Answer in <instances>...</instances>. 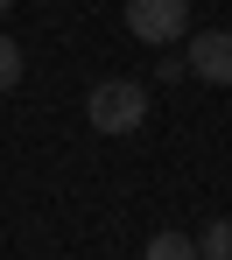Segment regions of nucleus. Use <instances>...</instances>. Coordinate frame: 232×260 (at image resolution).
<instances>
[{
    "label": "nucleus",
    "mask_w": 232,
    "mask_h": 260,
    "mask_svg": "<svg viewBox=\"0 0 232 260\" xmlns=\"http://www.w3.org/2000/svg\"><path fill=\"white\" fill-rule=\"evenodd\" d=\"M92 127L113 134V141H127V134H141V120H148V85H134V78H106V85H92Z\"/></svg>",
    "instance_id": "f257e3e1"
},
{
    "label": "nucleus",
    "mask_w": 232,
    "mask_h": 260,
    "mask_svg": "<svg viewBox=\"0 0 232 260\" xmlns=\"http://www.w3.org/2000/svg\"><path fill=\"white\" fill-rule=\"evenodd\" d=\"M127 28L141 43L169 49V43H183V28H190V0H127Z\"/></svg>",
    "instance_id": "f03ea898"
},
{
    "label": "nucleus",
    "mask_w": 232,
    "mask_h": 260,
    "mask_svg": "<svg viewBox=\"0 0 232 260\" xmlns=\"http://www.w3.org/2000/svg\"><path fill=\"white\" fill-rule=\"evenodd\" d=\"M183 63H190V78H204V85H232V28H197Z\"/></svg>",
    "instance_id": "7ed1b4c3"
},
{
    "label": "nucleus",
    "mask_w": 232,
    "mask_h": 260,
    "mask_svg": "<svg viewBox=\"0 0 232 260\" xmlns=\"http://www.w3.org/2000/svg\"><path fill=\"white\" fill-rule=\"evenodd\" d=\"M141 260H204V253H197V239H183V232H155Z\"/></svg>",
    "instance_id": "20e7f679"
},
{
    "label": "nucleus",
    "mask_w": 232,
    "mask_h": 260,
    "mask_svg": "<svg viewBox=\"0 0 232 260\" xmlns=\"http://www.w3.org/2000/svg\"><path fill=\"white\" fill-rule=\"evenodd\" d=\"M197 253L204 260H232V218H211V225L197 232Z\"/></svg>",
    "instance_id": "39448f33"
},
{
    "label": "nucleus",
    "mask_w": 232,
    "mask_h": 260,
    "mask_svg": "<svg viewBox=\"0 0 232 260\" xmlns=\"http://www.w3.org/2000/svg\"><path fill=\"white\" fill-rule=\"evenodd\" d=\"M14 85H21V43L0 28V91H14Z\"/></svg>",
    "instance_id": "423d86ee"
},
{
    "label": "nucleus",
    "mask_w": 232,
    "mask_h": 260,
    "mask_svg": "<svg viewBox=\"0 0 232 260\" xmlns=\"http://www.w3.org/2000/svg\"><path fill=\"white\" fill-rule=\"evenodd\" d=\"M7 7H14V0H0V14H7Z\"/></svg>",
    "instance_id": "0eeeda50"
}]
</instances>
